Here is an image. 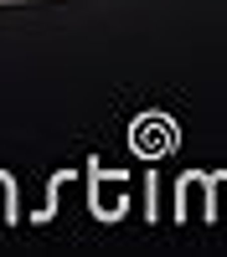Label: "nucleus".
Wrapping results in <instances>:
<instances>
[]
</instances>
